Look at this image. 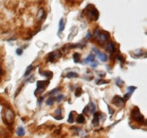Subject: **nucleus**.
Returning a JSON list of instances; mask_svg holds the SVG:
<instances>
[{"label": "nucleus", "mask_w": 147, "mask_h": 138, "mask_svg": "<svg viewBox=\"0 0 147 138\" xmlns=\"http://www.w3.org/2000/svg\"><path fill=\"white\" fill-rule=\"evenodd\" d=\"M14 118H15L14 112L10 109H6V111H5V119H6V121H7L8 125H11L13 123Z\"/></svg>", "instance_id": "20e7f679"}, {"label": "nucleus", "mask_w": 147, "mask_h": 138, "mask_svg": "<svg viewBox=\"0 0 147 138\" xmlns=\"http://www.w3.org/2000/svg\"><path fill=\"white\" fill-rule=\"evenodd\" d=\"M16 53H17V56H22V53H23V50L18 48V49L16 50Z\"/></svg>", "instance_id": "7c9ffc66"}, {"label": "nucleus", "mask_w": 147, "mask_h": 138, "mask_svg": "<svg viewBox=\"0 0 147 138\" xmlns=\"http://www.w3.org/2000/svg\"><path fill=\"white\" fill-rule=\"evenodd\" d=\"M96 56H97V58L102 61V62H105V61H108V54H105L104 52H97L96 53Z\"/></svg>", "instance_id": "9d476101"}, {"label": "nucleus", "mask_w": 147, "mask_h": 138, "mask_svg": "<svg viewBox=\"0 0 147 138\" xmlns=\"http://www.w3.org/2000/svg\"><path fill=\"white\" fill-rule=\"evenodd\" d=\"M68 122L69 123H74L75 122V112H70L69 113V117H68Z\"/></svg>", "instance_id": "f3484780"}, {"label": "nucleus", "mask_w": 147, "mask_h": 138, "mask_svg": "<svg viewBox=\"0 0 147 138\" xmlns=\"http://www.w3.org/2000/svg\"><path fill=\"white\" fill-rule=\"evenodd\" d=\"M67 77H68V78H76V77H78V74H77V72L70 71V72L67 74Z\"/></svg>", "instance_id": "412c9836"}, {"label": "nucleus", "mask_w": 147, "mask_h": 138, "mask_svg": "<svg viewBox=\"0 0 147 138\" xmlns=\"http://www.w3.org/2000/svg\"><path fill=\"white\" fill-rule=\"evenodd\" d=\"M80 94H82V88L78 87V88L76 90V96H80Z\"/></svg>", "instance_id": "c756f323"}, {"label": "nucleus", "mask_w": 147, "mask_h": 138, "mask_svg": "<svg viewBox=\"0 0 147 138\" xmlns=\"http://www.w3.org/2000/svg\"><path fill=\"white\" fill-rule=\"evenodd\" d=\"M49 83H50V80H48V79H47V80H39V82L36 83V86H37V87H36V91H35L34 94L37 95L39 92H43V91L47 88V86L49 85Z\"/></svg>", "instance_id": "f03ea898"}, {"label": "nucleus", "mask_w": 147, "mask_h": 138, "mask_svg": "<svg viewBox=\"0 0 147 138\" xmlns=\"http://www.w3.org/2000/svg\"><path fill=\"white\" fill-rule=\"evenodd\" d=\"M63 30H65V19L61 18L59 22V32H62Z\"/></svg>", "instance_id": "a211bd4d"}, {"label": "nucleus", "mask_w": 147, "mask_h": 138, "mask_svg": "<svg viewBox=\"0 0 147 138\" xmlns=\"http://www.w3.org/2000/svg\"><path fill=\"white\" fill-rule=\"evenodd\" d=\"M130 95H131V94H130V93H127V94H126V95H124V98H123V99H122V100H123V101H127V100H128V99H129V98H130Z\"/></svg>", "instance_id": "2f4dec72"}, {"label": "nucleus", "mask_w": 147, "mask_h": 138, "mask_svg": "<svg viewBox=\"0 0 147 138\" xmlns=\"http://www.w3.org/2000/svg\"><path fill=\"white\" fill-rule=\"evenodd\" d=\"M16 135H17L18 137H23V136L25 135V129H24L23 127H18L17 130H16Z\"/></svg>", "instance_id": "ddd939ff"}, {"label": "nucleus", "mask_w": 147, "mask_h": 138, "mask_svg": "<svg viewBox=\"0 0 147 138\" xmlns=\"http://www.w3.org/2000/svg\"><path fill=\"white\" fill-rule=\"evenodd\" d=\"M92 37V34L89 33V32H87V34H86V38H90Z\"/></svg>", "instance_id": "c9c22d12"}, {"label": "nucleus", "mask_w": 147, "mask_h": 138, "mask_svg": "<svg viewBox=\"0 0 147 138\" xmlns=\"http://www.w3.org/2000/svg\"><path fill=\"white\" fill-rule=\"evenodd\" d=\"M55 101H56V100H55V98H52V96H50V98H49V99L47 100V105H49V106H51L52 104L55 103Z\"/></svg>", "instance_id": "5701e85b"}, {"label": "nucleus", "mask_w": 147, "mask_h": 138, "mask_svg": "<svg viewBox=\"0 0 147 138\" xmlns=\"http://www.w3.org/2000/svg\"><path fill=\"white\" fill-rule=\"evenodd\" d=\"M142 53H143V51H142V50H138V51H135V52H134V54H135L136 57H139V56H142Z\"/></svg>", "instance_id": "c85d7f7f"}, {"label": "nucleus", "mask_w": 147, "mask_h": 138, "mask_svg": "<svg viewBox=\"0 0 147 138\" xmlns=\"http://www.w3.org/2000/svg\"><path fill=\"white\" fill-rule=\"evenodd\" d=\"M93 61H95V56H94V54H89L87 58L85 59L84 64H92Z\"/></svg>", "instance_id": "2eb2a0df"}, {"label": "nucleus", "mask_w": 147, "mask_h": 138, "mask_svg": "<svg viewBox=\"0 0 147 138\" xmlns=\"http://www.w3.org/2000/svg\"><path fill=\"white\" fill-rule=\"evenodd\" d=\"M55 100H56V101H62V100H63V95L59 94L58 96H56V98H55Z\"/></svg>", "instance_id": "cd10ccee"}, {"label": "nucleus", "mask_w": 147, "mask_h": 138, "mask_svg": "<svg viewBox=\"0 0 147 138\" xmlns=\"http://www.w3.org/2000/svg\"><path fill=\"white\" fill-rule=\"evenodd\" d=\"M116 83H117V85L119 86V87L123 86V80H121L119 77H117V78H116Z\"/></svg>", "instance_id": "393cba45"}, {"label": "nucleus", "mask_w": 147, "mask_h": 138, "mask_svg": "<svg viewBox=\"0 0 147 138\" xmlns=\"http://www.w3.org/2000/svg\"><path fill=\"white\" fill-rule=\"evenodd\" d=\"M131 117H132L134 120H136V121H138V122L144 121V117L142 115V113H140V111H139V109H138L137 106L134 107V110L131 111Z\"/></svg>", "instance_id": "7ed1b4c3"}, {"label": "nucleus", "mask_w": 147, "mask_h": 138, "mask_svg": "<svg viewBox=\"0 0 147 138\" xmlns=\"http://www.w3.org/2000/svg\"><path fill=\"white\" fill-rule=\"evenodd\" d=\"M100 115H101V114H100L98 112H95V113H94V119H93V121H92V122H93V126H95V127L98 126V123H100V119H98Z\"/></svg>", "instance_id": "9b49d317"}, {"label": "nucleus", "mask_w": 147, "mask_h": 138, "mask_svg": "<svg viewBox=\"0 0 147 138\" xmlns=\"http://www.w3.org/2000/svg\"><path fill=\"white\" fill-rule=\"evenodd\" d=\"M40 74H41L42 76H45V77L48 78V80H50V79L52 78V76H53V74H52L51 71H43L42 69H40Z\"/></svg>", "instance_id": "f8f14e48"}, {"label": "nucleus", "mask_w": 147, "mask_h": 138, "mask_svg": "<svg viewBox=\"0 0 147 138\" xmlns=\"http://www.w3.org/2000/svg\"><path fill=\"white\" fill-rule=\"evenodd\" d=\"M105 48H106V50H108L110 53H114V52L117 51V50H116V45H114V43H113V42H111V41H108V42H106Z\"/></svg>", "instance_id": "6e6552de"}, {"label": "nucleus", "mask_w": 147, "mask_h": 138, "mask_svg": "<svg viewBox=\"0 0 147 138\" xmlns=\"http://www.w3.org/2000/svg\"><path fill=\"white\" fill-rule=\"evenodd\" d=\"M76 121H77V123L83 125V123L85 122V117H84V114H78L77 118H76Z\"/></svg>", "instance_id": "4468645a"}, {"label": "nucleus", "mask_w": 147, "mask_h": 138, "mask_svg": "<svg viewBox=\"0 0 147 138\" xmlns=\"http://www.w3.org/2000/svg\"><path fill=\"white\" fill-rule=\"evenodd\" d=\"M85 112H89V113H95L96 112V104L93 102H89L87 106L84 109V113Z\"/></svg>", "instance_id": "0eeeda50"}, {"label": "nucleus", "mask_w": 147, "mask_h": 138, "mask_svg": "<svg viewBox=\"0 0 147 138\" xmlns=\"http://www.w3.org/2000/svg\"><path fill=\"white\" fill-rule=\"evenodd\" d=\"M112 102H113V104H114V105H117V106H119V107L124 105V101L122 100V98H120V96H118V95H116V96L113 98Z\"/></svg>", "instance_id": "1a4fd4ad"}, {"label": "nucleus", "mask_w": 147, "mask_h": 138, "mask_svg": "<svg viewBox=\"0 0 147 138\" xmlns=\"http://www.w3.org/2000/svg\"><path fill=\"white\" fill-rule=\"evenodd\" d=\"M134 91H136V86H130V87H128V93L131 94V92H134Z\"/></svg>", "instance_id": "bb28decb"}, {"label": "nucleus", "mask_w": 147, "mask_h": 138, "mask_svg": "<svg viewBox=\"0 0 147 138\" xmlns=\"http://www.w3.org/2000/svg\"><path fill=\"white\" fill-rule=\"evenodd\" d=\"M56 114H55V118L57 119V120H61L62 119V114H61V109L58 107L57 110H56V112H55Z\"/></svg>", "instance_id": "dca6fc26"}, {"label": "nucleus", "mask_w": 147, "mask_h": 138, "mask_svg": "<svg viewBox=\"0 0 147 138\" xmlns=\"http://www.w3.org/2000/svg\"><path fill=\"white\" fill-rule=\"evenodd\" d=\"M108 37H109V33H106V32H101V31H100V33L96 36L98 43H101V44L104 43V42L108 40Z\"/></svg>", "instance_id": "423d86ee"}, {"label": "nucleus", "mask_w": 147, "mask_h": 138, "mask_svg": "<svg viewBox=\"0 0 147 138\" xmlns=\"http://www.w3.org/2000/svg\"><path fill=\"white\" fill-rule=\"evenodd\" d=\"M96 83H97V84H108L109 82H108V80H97Z\"/></svg>", "instance_id": "f704fd0d"}, {"label": "nucleus", "mask_w": 147, "mask_h": 138, "mask_svg": "<svg viewBox=\"0 0 147 138\" xmlns=\"http://www.w3.org/2000/svg\"><path fill=\"white\" fill-rule=\"evenodd\" d=\"M73 58H74V62H76V64H78V62H80V54L79 53H74V56H73Z\"/></svg>", "instance_id": "6ab92c4d"}, {"label": "nucleus", "mask_w": 147, "mask_h": 138, "mask_svg": "<svg viewBox=\"0 0 147 138\" xmlns=\"http://www.w3.org/2000/svg\"><path fill=\"white\" fill-rule=\"evenodd\" d=\"M33 69H34V67H33V65H31V66H29V67H27V69H26V71H25V74H24V76H25V77H27V76H29V74H31V71H32Z\"/></svg>", "instance_id": "4be33fe9"}, {"label": "nucleus", "mask_w": 147, "mask_h": 138, "mask_svg": "<svg viewBox=\"0 0 147 138\" xmlns=\"http://www.w3.org/2000/svg\"><path fill=\"white\" fill-rule=\"evenodd\" d=\"M97 65H98V64H97L96 61H93V62L90 64V66H92V68H95V67H97Z\"/></svg>", "instance_id": "72a5a7b5"}, {"label": "nucleus", "mask_w": 147, "mask_h": 138, "mask_svg": "<svg viewBox=\"0 0 147 138\" xmlns=\"http://www.w3.org/2000/svg\"><path fill=\"white\" fill-rule=\"evenodd\" d=\"M60 57H61V52H60L59 50H56V51L51 52V53L48 56V61H49V62H55Z\"/></svg>", "instance_id": "39448f33"}, {"label": "nucleus", "mask_w": 147, "mask_h": 138, "mask_svg": "<svg viewBox=\"0 0 147 138\" xmlns=\"http://www.w3.org/2000/svg\"><path fill=\"white\" fill-rule=\"evenodd\" d=\"M59 91H60V88H55V90H53V91H51V92H50V93H49V95H50V96H52V98H53V96H55V94H56V93H58Z\"/></svg>", "instance_id": "a878e982"}, {"label": "nucleus", "mask_w": 147, "mask_h": 138, "mask_svg": "<svg viewBox=\"0 0 147 138\" xmlns=\"http://www.w3.org/2000/svg\"><path fill=\"white\" fill-rule=\"evenodd\" d=\"M108 109H109V112H110V113L112 114V113H113V110L111 109V106H108Z\"/></svg>", "instance_id": "e433bc0d"}, {"label": "nucleus", "mask_w": 147, "mask_h": 138, "mask_svg": "<svg viewBox=\"0 0 147 138\" xmlns=\"http://www.w3.org/2000/svg\"><path fill=\"white\" fill-rule=\"evenodd\" d=\"M84 13L87 16L88 19H90V21H97L98 19V16H100L98 15V10L93 5H87V7L85 8Z\"/></svg>", "instance_id": "f257e3e1"}, {"label": "nucleus", "mask_w": 147, "mask_h": 138, "mask_svg": "<svg viewBox=\"0 0 147 138\" xmlns=\"http://www.w3.org/2000/svg\"><path fill=\"white\" fill-rule=\"evenodd\" d=\"M1 74H2V71H1V68H0V75H1Z\"/></svg>", "instance_id": "58836bf2"}, {"label": "nucleus", "mask_w": 147, "mask_h": 138, "mask_svg": "<svg viewBox=\"0 0 147 138\" xmlns=\"http://www.w3.org/2000/svg\"><path fill=\"white\" fill-rule=\"evenodd\" d=\"M44 17H45V15H44V10H43V9H40V10H39V21L44 19Z\"/></svg>", "instance_id": "aec40b11"}, {"label": "nucleus", "mask_w": 147, "mask_h": 138, "mask_svg": "<svg viewBox=\"0 0 147 138\" xmlns=\"http://www.w3.org/2000/svg\"><path fill=\"white\" fill-rule=\"evenodd\" d=\"M116 59H117L118 61H120L121 64H123V62H124V58H123L121 54H117V56H116Z\"/></svg>", "instance_id": "b1692460"}, {"label": "nucleus", "mask_w": 147, "mask_h": 138, "mask_svg": "<svg viewBox=\"0 0 147 138\" xmlns=\"http://www.w3.org/2000/svg\"><path fill=\"white\" fill-rule=\"evenodd\" d=\"M43 102V98H39V100H37V105L39 106H41V103Z\"/></svg>", "instance_id": "473e14b6"}, {"label": "nucleus", "mask_w": 147, "mask_h": 138, "mask_svg": "<svg viewBox=\"0 0 147 138\" xmlns=\"http://www.w3.org/2000/svg\"><path fill=\"white\" fill-rule=\"evenodd\" d=\"M93 52H94V53H97V52H98V50H97L96 48H93Z\"/></svg>", "instance_id": "4c0bfd02"}]
</instances>
